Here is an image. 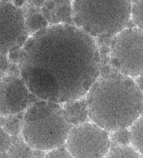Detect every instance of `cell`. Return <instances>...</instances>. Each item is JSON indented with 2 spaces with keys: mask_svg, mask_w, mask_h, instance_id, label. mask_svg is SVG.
<instances>
[{
  "mask_svg": "<svg viewBox=\"0 0 143 158\" xmlns=\"http://www.w3.org/2000/svg\"><path fill=\"white\" fill-rule=\"evenodd\" d=\"M9 58L8 56H4V55H1V78L4 76V73H6L7 69L10 67V64H9Z\"/></svg>",
  "mask_w": 143,
  "mask_h": 158,
  "instance_id": "obj_20",
  "label": "cell"
},
{
  "mask_svg": "<svg viewBox=\"0 0 143 158\" xmlns=\"http://www.w3.org/2000/svg\"><path fill=\"white\" fill-rule=\"evenodd\" d=\"M0 93L1 117L16 114L27 109L31 92L21 76L6 75L2 77Z\"/></svg>",
  "mask_w": 143,
  "mask_h": 158,
  "instance_id": "obj_8",
  "label": "cell"
},
{
  "mask_svg": "<svg viewBox=\"0 0 143 158\" xmlns=\"http://www.w3.org/2000/svg\"><path fill=\"white\" fill-rule=\"evenodd\" d=\"M92 122L109 132L129 128L143 112V94L120 72L100 76L86 95Z\"/></svg>",
  "mask_w": 143,
  "mask_h": 158,
  "instance_id": "obj_2",
  "label": "cell"
},
{
  "mask_svg": "<svg viewBox=\"0 0 143 158\" xmlns=\"http://www.w3.org/2000/svg\"><path fill=\"white\" fill-rule=\"evenodd\" d=\"M135 83H136V85H137L138 89H140V91L143 94V74L137 76V77H136V79L135 80Z\"/></svg>",
  "mask_w": 143,
  "mask_h": 158,
  "instance_id": "obj_21",
  "label": "cell"
},
{
  "mask_svg": "<svg viewBox=\"0 0 143 158\" xmlns=\"http://www.w3.org/2000/svg\"><path fill=\"white\" fill-rule=\"evenodd\" d=\"M47 158H57V157H72V155H70L69 151H68L66 144L59 146L58 148H54L52 150L47 151L46 152L45 157Z\"/></svg>",
  "mask_w": 143,
  "mask_h": 158,
  "instance_id": "obj_19",
  "label": "cell"
},
{
  "mask_svg": "<svg viewBox=\"0 0 143 158\" xmlns=\"http://www.w3.org/2000/svg\"><path fill=\"white\" fill-rule=\"evenodd\" d=\"M131 17L135 25L143 30V0L132 1Z\"/></svg>",
  "mask_w": 143,
  "mask_h": 158,
  "instance_id": "obj_16",
  "label": "cell"
},
{
  "mask_svg": "<svg viewBox=\"0 0 143 158\" xmlns=\"http://www.w3.org/2000/svg\"><path fill=\"white\" fill-rule=\"evenodd\" d=\"M29 32L25 17L12 2H0V52L8 56L10 52L21 50L27 43Z\"/></svg>",
  "mask_w": 143,
  "mask_h": 158,
  "instance_id": "obj_7",
  "label": "cell"
},
{
  "mask_svg": "<svg viewBox=\"0 0 143 158\" xmlns=\"http://www.w3.org/2000/svg\"><path fill=\"white\" fill-rule=\"evenodd\" d=\"M65 144L72 157H105L110 147L109 132L87 122L72 127Z\"/></svg>",
  "mask_w": 143,
  "mask_h": 158,
  "instance_id": "obj_6",
  "label": "cell"
},
{
  "mask_svg": "<svg viewBox=\"0 0 143 158\" xmlns=\"http://www.w3.org/2000/svg\"><path fill=\"white\" fill-rule=\"evenodd\" d=\"M25 23L29 35H33L42 30L49 27V23L40 12H34L25 17Z\"/></svg>",
  "mask_w": 143,
  "mask_h": 158,
  "instance_id": "obj_15",
  "label": "cell"
},
{
  "mask_svg": "<svg viewBox=\"0 0 143 158\" xmlns=\"http://www.w3.org/2000/svg\"><path fill=\"white\" fill-rule=\"evenodd\" d=\"M64 116L72 126H76L91 121L88 112L86 97L64 103Z\"/></svg>",
  "mask_w": 143,
  "mask_h": 158,
  "instance_id": "obj_10",
  "label": "cell"
},
{
  "mask_svg": "<svg viewBox=\"0 0 143 158\" xmlns=\"http://www.w3.org/2000/svg\"><path fill=\"white\" fill-rule=\"evenodd\" d=\"M74 25L92 38H110L127 28L132 1H72Z\"/></svg>",
  "mask_w": 143,
  "mask_h": 158,
  "instance_id": "obj_4",
  "label": "cell"
},
{
  "mask_svg": "<svg viewBox=\"0 0 143 158\" xmlns=\"http://www.w3.org/2000/svg\"><path fill=\"white\" fill-rule=\"evenodd\" d=\"M140 153L133 146H129V144H118L110 140V147L105 157H140Z\"/></svg>",
  "mask_w": 143,
  "mask_h": 158,
  "instance_id": "obj_13",
  "label": "cell"
},
{
  "mask_svg": "<svg viewBox=\"0 0 143 158\" xmlns=\"http://www.w3.org/2000/svg\"><path fill=\"white\" fill-rule=\"evenodd\" d=\"M142 114H143V112H142Z\"/></svg>",
  "mask_w": 143,
  "mask_h": 158,
  "instance_id": "obj_23",
  "label": "cell"
},
{
  "mask_svg": "<svg viewBox=\"0 0 143 158\" xmlns=\"http://www.w3.org/2000/svg\"><path fill=\"white\" fill-rule=\"evenodd\" d=\"M72 127L60 104L41 99L26 109L21 135L32 149L47 152L66 143Z\"/></svg>",
  "mask_w": 143,
  "mask_h": 158,
  "instance_id": "obj_3",
  "label": "cell"
},
{
  "mask_svg": "<svg viewBox=\"0 0 143 158\" xmlns=\"http://www.w3.org/2000/svg\"><path fill=\"white\" fill-rule=\"evenodd\" d=\"M12 144V136L4 130L0 129V157H6L9 150Z\"/></svg>",
  "mask_w": 143,
  "mask_h": 158,
  "instance_id": "obj_18",
  "label": "cell"
},
{
  "mask_svg": "<svg viewBox=\"0 0 143 158\" xmlns=\"http://www.w3.org/2000/svg\"><path fill=\"white\" fill-rule=\"evenodd\" d=\"M111 133L112 141L121 144H130V131L128 128L120 129Z\"/></svg>",
  "mask_w": 143,
  "mask_h": 158,
  "instance_id": "obj_17",
  "label": "cell"
},
{
  "mask_svg": "<svg viewBox=\"0 0 143 158\" xmlns=\"http://www.w3.org/2000/svg\"><path fill=\"white\" fill-rule=\"evenodd\" d=\"M25 111L16 114L1 117V127L11 136L19 135L22 129Z\"/></svg>",
  "mask_w": 143,
  "mask_h": 158,
  "instance_id": "obj_12",
  "label": "cell"
},
{
  "mask_svg": "<svg viewBox=\"0 0 143 158\" xmlns=\"http://www.w3.org/2000/svg\"><path fill=\"white\" fill-rule=\"evenodd\" d=\"M19 68L31 94L64 104L85 97L100 77V52L87 32L59 24L29 38L21 50Z\"/></svg>",
  "mask_w": 143,
  "mask_h": 158,
  "instance_id": "obj_1",
  "label": "cell"
},
{
  "mask_svg": "<svg viewBox=\"0 0 143 158\" xmlns=\"http://www.w3.org/2000/svg\"><path fill=\"white\" fill-rule=\"evenodd\" d=\"M109 56L117 71L131 78L143 74V30L127 27L114 36Z\"/></svg>",
  "mask_w": 143,
  "mask_h": 158,
  "instance_id": "obj_5",
  "label": "cell"
},
{
  "mask_svg": "<svg viewBox=\"0 0 143 158\" xmlns=\"http://www.w3.org/2000/svg\"><path fill=\"white\" fill-rule=\"evenodd\" d=\"M6 157H34V150L25 141L22 136H12V144Z\"/></svg>",
  "mask_w": 143,
  "mask_h": 158,
  "instance_id": "obj_11",
  "label": "cell"
},
{
  "mask_svg": "<svg viewBox=\"0 0 143 158\" xmlns=\"http://www.w3.org/2000/svg\"><path fill=\"white\" fill-rule=\"evenodd\" d=\"M130 144L143 155V114L129 127Z\"/></svg>",
  "mask_w": 143,
  "mask_h": 158,
  "instance_id": "obj_14",
  "label": "cell"
},
{
  "mask_svg": "<svg viewBox=\"0 0 143 158\" xmlns=\"http://www.w3.org/2000/svg\"><path fill=\"white\" fill-rule=\"evenodd\" d=\"M12 2V4H14L15 6H16V7L19 8V7H21L22 6L24 5V4L25 3L26 1H13Z\"/></svg>",
  "mask_w": 143,
  "mask_h": 158,
  "instance_id": "obj_22",
  "label": "cell"
},
{
  "mask_svg": "<svg viewBox=\"0 0 143 158\" xmlns=\"http://www.w3.org/2000/svg\"><path fill=\"white\" fill-rule=\"evenodd\" d=\"M71 1H45L42 15L52 25L59 24L72 25V4Z\"/></svg>",
  "mask_w": 143,
  "mask_h": 158,
  "instance_id": "obj_9",
  "label": "cell"
}]
</instances>
